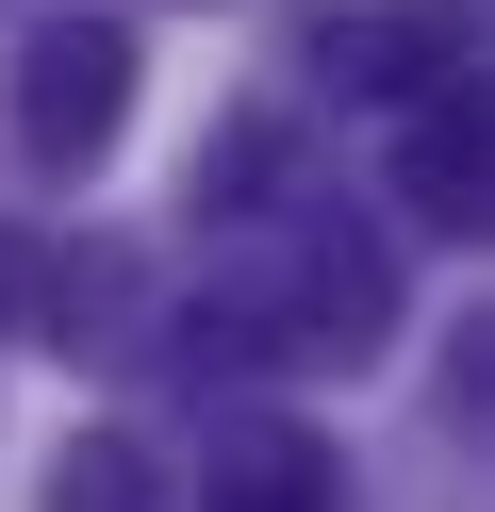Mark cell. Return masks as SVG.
Segmentation results:
<instances>
[{"label": "cell", "mask_w": 495, "mask_h": 512, "mask_svg": "<svg viewBox=\"0 0 495 512\" xmlns=\"http://www.w3.org/2000/svg\"><path fill=\"white\" fill-rule=\"evenodd\" d=\"M50 512H149V446H116V430H83L50 463Z\"/></svg>", "instance_id": "cell-5"}, {"label": "cell", "mask_w": 495, "mask_h": 512, "mask_svg": "<svg viewBox=\"0 0 495 512\" xmlns=\"http://www.w3.org/2000/svg\"><path fill=\"white\" fill-rule=\"evenodd\" d=\"M198 512H347V479H330L314 430L248 413V430H215V496H198Z\"/></svg>", "instance_id": "cell-4"}, {"label": "cell", "mask_w": 495, "mask_h": 512, "mask_svg": "<svg viewBox=\"0 0 495 512\" xmlns=\"http://www.w3.org/2000/svg\"><path fill=\"white\" fill-rule=\"evenodd\" d=\"M462 67V0H396V17H330V83L363 100H429Z\"/></svg>", "instance_id": "cell-2"}, {"label": "cell", "mask_w": 495, "mask_h": 512, "mask_svg": "<svg viewBox=\"0 0 495 512\" xmlns=\"http://www.w3.org/2000/svg\"><path fill=\"white\" fill-rule=\"evenodd\" d=\"M413 133H396V199H413V232H462L479 215V83H429V100H396Z\"/></svg>", "instance_id": "cell-3"}, {"label": "cell", "mask_w": 495, "mask_h": 512, "mask_svg": "<svg viewBox=\"0 0 495 512\" xmlns=\"http://www.w3.org/2000/svg\"><path fill=\"white\" fill-rule=\"evenodd\" d=\"M116 133H132V34L116 17H50V34L17 50V149L50 182H83Z\"/></svg>", "instance_id": "cell-1"}]
</instances>
